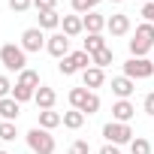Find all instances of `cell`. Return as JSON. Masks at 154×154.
Returning <instances> with one entry per match:
<instances>
[{"mask_svg": "<svg viewBox=\"0 0 154 154\" xmlns=\"http://www.w3.org/2000/svg\"><path fill=\"white\" fill-rule=\"evenodd\" d=\"M24 142H27V148L33 154H54V148H57L51 130H42V127H30L24 133Z\"/></svg>", "mask_w": 154, "mask_h": 154, "instance_id": "cell-1", "label": "cell"}, {"mask_svg": "<svg viewBox=\"0 0 154 154\" xmlns=\"http://www.w3.org/2000/svg\"><path fill=\"white\" fill-rule=\"evenodd\" d=\"M0 63L9 72H21V69H27V51L15 42H6V45H0Z\"/></svg>", "mask_w": 154, "mask_h": 154, "instance_id": "cell-2", "label": "cell"}, {"mask_svg": "<svg viewBox=\"0 0 154 154\" xmlns=\"http://www.w3.org/2000/svg\"><path fill=\"white\" fill-rule=\"evenodd\" d=\"M88 66H94V63H91V54H88L85 48H79V51H69L66 57H60V60H57V69H60V75H75V72H85Z\"/></svg>", "mask_w": 154, "mask_h": 154, "instance_id": "cell-3", "label": "cell"}, {"mask_svg": "<svg viewBox=\"0 0 154 154\" xmlns=\"http://www.w3.org/2000/svg\"><path fill=\"white\" fill-rule=\"evenodd\" d=\"M103 139L109 142V145H130L136 136H133V127L130 124H121V121H109V124H103Z\"/></svg>", "mask_w": 154, "mask_h": 154, "instance_id": "cell-4", "label": "cell"}, {"mask_svg": "<svg viewBox=\"0 0 154 154\" xmlns=\"http://www.w3.org/2000/svg\"><path fill=\"white\" fill-rule=\"evenodd\" d=\"M124 75H127V79H133V82L151 79V75H154L151 57H130V60H124Z\"/></svg>", "mask_w": 154, "mask_h": 154, "instance_id": "cell-5", "label": "cell"}, {"mask_svg": "<svg viewBox=\"0 0 154 154\" xmlns=\"http://www.w3.org/2000/svg\"><path fill=\"white\" fill-rule=\"evenodd\" d=\"M45 39H48L45 30H39V27H27V30L21 33V42H18V45H21L27 54H36V51L45 48Z\"/></svg>", "mask_w": 154, "mask_h": 154, "instance_id": "cell-6", "label": "cell"}, {"mask_svg": "<svg viewBox=\"0 0 154 154\" xmlns=\"http://www.w3.org/2000/svg\"><path fill=\"white\" fill-rule=\"evenodd\" d=\"M45 51H48L51 57H57V60H60V57H66V54H69V36H66V33H60V30H57V33H51V36L45 39Z\"/></svg>", "mask_w": 154, "mask_h": 154, "instance_id": "cell-7", "label": "cell"}, {"mask_svg": "<svg viewBox=\"0 0 154 154\" xmlns=\"http://www.w3.org/2000/svg\"><path fill=\"white\" fill-rule=\"evenodd\" d=\"M106 30H109L112 36H127V33H130V15H127V12H115V15H109Z\"/></svg>", "mask_w": 154, "mask_h": 154, "instance_id": "cell-8", "label": "cell"}, {"mask_svg": "<svg viewBox=\"0 0 154 154\" xmlns=\"http://www.w3.org/2000/svg\"><path fill=\"white\" fill-rule=\"evenodd\" d=\"M82 85H85L88 91L103 88V85H106V69H100V66H88V69L82 72Z\"/></svg>", "mask_w": 154, "mask_h": 154, "instance_id": "cell-9", "label": "cell"}, {"mask_svg": "<svg viewBox=\"0 0 154 154\" xmlns=\"http://www.w3.org/2000/svg\"><path fill=\"white\" fill-rule=\"evenodd\" d=\"M133 91H136V82L133 79H127V75H115V79H112V94L118 100H130Z\"/></svg>", "mask_w": 154, "mask_h": 154, "instance_id": "cell-10", "label": "cell"}, {"mask_svg": "<svg viewBox=\"0 0 154 154\" xmlns=\"http://www.w3.org/2000/svg\"><path fill=\"white\" fill-rule=\"evenodd\" d=\"M136 118V106L130 103V100H118L115 106H112V121H121V124H130Z\"/></svg>", "mask_w": 154, "mask_h": 154, "instance_id": "cell-11", "label": "cell"}, {"mask_svg": "<svg viewBox=\"0 0 154 154\" xmlns=\"http://www.w3.org/2000/svg\"><path fill=\"white\" fill-rule=\"evenodd\" d=\"M60 27H63L60 33H66L69 39L79 36V33H85V21H82V15H75V12H72V15H63V18H60Z\"/></svg>", "mask_w": 154, "mask_h": 154, "instance_id": "cell-12", "label": "cell"}, {"mask_svg": "<svg viewBox=\"0 0 154 154\" xmlns=\"http://www.w3.org/2000/svg\"><path fill=\"white\" fill-rule=\"evenodd\" d=\"M21 115V103L15 97H3L0 100V121H15Z\"/></svg>", "mask_w": 154, "mask_h": 154, "instance_id": "cell-13", "label": "cell"}, {"mask_svg": "<svg viewBox=\"0 0 154 154\" xmlns=\"http://www.w3.org/2000/svg\"><path fill=\"white\" fill-rule=\"evenodd\" d=\"M82 21H85V33H103L106 30V15H100L97 9L94 12H88V15H82Z\"/></svg>", "mask_w": 154, "mask_h": 154, "instance_id": "cell-14", "label": "cell"}, {"mask_svg": "<svg viewBox=\"0 0 154 154\" xmlns=\"http://www.w3.org/2000/svg\"><path fill=\"white\" fill-rule=\"evenodd\" d=\"M33 103H36L39 109H54V103H57V94H54V88H48V85H39V88H36V97H33Z\"/></svg>", "mask_w": 154, "mask_h": 154, "instance_id": "cell-15", "label": "cell"}, {"mask_svg": "<svg viewBox=\"0 0 154 154\" xmlns=\"http://www.w3.org/2000/svg\"><path fill=\"white\" fill-rule=\"evenodd\" d=\"M60 124H63V115H60V112H54V109H39V124H36V127L54 130V127H60Z\"/></svg>", "mask_w": 154, "mask_h": 154, "instance_id": "cell-16", "label": "cell"}, {"mask_svg": "<svg viewBox=\"0 0 154 154\" xmlns=\"http://www.w3.org/2000/svg\"><path fill=\"white\" fill-rule=\"evenodd\" d=\"M60 18L63 15H57V9H48V12H39V30H57L60 27Z\"/></svg>", "mask_w": 154, "mask_h": 154, "instance_id": "cell-17", "label": "cell"}, {"mask_svg": "<svg viewBox=\"0 0 154 154\" xmlns=\"http://www.w3.org/2000/svg\"><path fill=\"white\" fill-rule=\"evenodd\" d=\"M85 112H79V109H69V112H63V127L66 130H82L85 127Z\"/></svg>", "mask_w": 154, "mask_h": 154, "instance_id": "cell-18", "label": "cell"}, {"mask_svg": "<svg viewBox=\"0 0 154 154\" xmlns=\"http://www.w3.org/2000/svg\"><path fill=\"white\" fill-rule=\"evenodd\" d=\"M15 82H18V85H24V88H30V91H36V88L42 85V82H39V72H36V69H30V66L18 72V79H15Z\"/></svg>", "mask_w": 154, "mask_h": 154, "instance_id": "cell-19", "label": "cell"}, {"mask_svg": "<svg viewBox=\"0 0 154 154\" xmlns=\"http://www.w3.org/2000/svg\"><path fill=\"white\" fill-rule=\"evenodd\" d=\"M88 54H97V51H103L106 48V36L103 33H88V39H85V45H82Z\"/></svg>", "mask_w": 154, "mask_h": 154, "instance_id": "cell-20", "label": "cell"}, {"mask_svg": "<svg viewBox=\"0 0 154 154\" xmlns=\"http://www.w3.org/2000/svg\"><path fill=\"white\" fill-rule=\"evenodd\" d=\"M91 63H94V66H100V69H106L109 63H115V51H112V48L106 45L103 51H97V54H91Z\"/></svg>", "mask_w": 154, "mask_h": 154, "instance_id": "cell-21", "label": "cell"}, {"mask_svg": "<svg viewBox=\"0 0 154 154\" xmlns=\"http://www.w3.org/2000/svg\"><path fill=\"white\" fill-rule=\"evenodd\" d=\"M88 94H91V91H88L85 85H82V88H72V91H69V106L82 112V106L88 103Z\"/></svg>", "mask_w": 154, "mask_h": 154, "instance_id": "cell-22", "label": "cell"}, {"mask_svg": "<svg viewBox=\"0 0 154 154\" xmlns=\"http://www.w3.org/2000/svg\"><path fill=\"white\" fill-rule=\"evenodd\" d=\"M136 39H142L145 45H151V48H154V24H148V21L136 24Z\"/></svg>", "mask_w": 154, "mask_h": 154, "instance_id": "cell-23", "label": "cell"}, {"mask_svg": "<svg viewBox=\"0 0 154 154\" xmlns=\"http://www.w3.org/2000/svg\"><path fill=\"white\" fill-rule=\"evenodd\" d=\"M15 136H18L15 121H0V139L3 142H15Z\"/></svg>", "mask_w": 154, "mask_h": 154, "instance_id": "cell-24", "label": "cell"}, {"mask_svg": "<svg viewBox=\"0 0 154 154\" xmlns=\"http://www.w3.org/2000/svg\"><path fill=\"white\" fill-rule=\"evenodd\" d=\"M148 51H151V45H145L142 39H130V57H148Z\"/></svg>", "mask_w": 154, "mask_h": 154, "instance_id": "cell-25", "label": "cell"}, {"mask_svg": "<svg viewBox=\"0 0 154 154\" xmlns=\"http://www.w3.org/2000/svg\"><path fill=\"white\" fill-rule=\"evenodd\" d=\"M100 106H103V103H100V94H97V91H91V94H88V103L82 106V112H85V115H97V112H100Z\"/></svg>", "mask_w": 154, "mask_h": 154, "instance_id": "cell-26", "label": "cell"}, {"mask_svg": "<svg viewBox=\"0 0 154 154\" xmlns=\"http://www.w3.org/2000/svg\"><path fill=\"white\" fill-rule=\"evenodd\" d=\"M130 154H151V142H148L145 136H136V139L130 142Z\"/></svg>", "mask_w": 154, "mask_h": 154, "instance_id": "cell-27", "label": "cell"}, {"mask_svg": "<svg viewBox=\"0 0 154 154\" xmlns=\"http://www.w3.org/2000/svg\"><path fill=\"white\" fill-rule=\"evenodd\" d=\"M12 97H15L18 103H27V100H33V97H36V91H30V88H24V85H18V82H15V88H12Z\"/></svg>", "mask_w": 154, "mask_h": 154, "instance_id": "cell-28", "label": "cell"}, {"mask_svg": "<svg viewBox=\"0 0 154 154\" xmlns=\"http://www.w3.org/2000/svg\"><path fill=\"white\" fill-rule=\"evenodd\" d=\"M69 3H72V12H75V15H88V12L97 9L91 0H69Z\"/></svg>", "mask_w": 154, "mask_h": 154, "instance_id": "cell-29", "label": "cell"}, {"mask_svg": "<svg viewBox=\"0 0 154 154\" xmlns=\"http://www.w3.org/2000/svg\"><path fill=\"white\" fill-rule=\"evenodd\" d=\"M66 154H91V145H88V139H75L72 145H69V151Z\"/></svg>", "mask_w": 154, "mask_h": 154, "instance_id": "cell-30", "label": "cell"}, {"mask_svg": "<svg viewBox=\"0 0 154 154\" xmlns=\"http://www.w3.org/2000/svg\"><path fill=\"white\" fill-rule=\"evenodd\" d=\"M6 3H9L12 12H27V9L33 6V0H6Z\"/></svg>", "mask_w": 154, "mask_h": 154, "instance_id": "cell-31", "label": "cell"}, {"mask_svg": "<svg viewBox=\"0 0 154 154\" xmlns=\"http://www.w3.org/2000/svg\"><path fill=\"white\" fill-rule=\"evenodd\" d=\"M12 82H9V75H0V100H3V97H12Z\"/></svg>", "mask_w": 154, "mask_h": 154, "instance_id": "cell-32", "label": "cell"}, {"mask_svg": "<svg viewBox=\"0 0 154 154\" xmlns=\"http://www.w3.org/2000/svg\"><path fill=\"white\" fill-rule=\"evenodd\" d=\"M148 24H154V3H151V0H148V3H142V12H139Z\"/></svg>", "mask_w": 154, "mask_h": 154, "instance_id": "cell-33", "label": "cell"}, {"mask_svg": "<svg viewBox=\"0 0 154 154\" xmlns=\"http://www.w3.org/2000/svg\"><path fill=\"white\" fill-rule=\"evenodd\" d=\"M142 109H145V115H151V118H154V91H148V94H145Z\"/></svg>", "mask_w": 154, "mask_h": 154, "instance_id": "cell-34", "label": "cell"}, {"mask_svg": "<svg viewBox=\"0 0 154 154\" xmlns=\"http://www.w3.org/2000/svg\"><path fill=\"white\" fill-rule=\"evenodd\" d=\"M33 6H36V12H48L57 6V0H33Z\"/></svg>", "mask_w": 154, "mask_h": 154, "instance_id": "cell-35", "label": "cell"}, {"mask_svg": "<svg viewBox=\"0 0 154 154\" xmlns=\"http://www.w3.org/2000/svg\"><path fill=\"white\" fill-rule=\"evenodd\" d=\"M100 154H121V148H118V145H109V142H106V145L100 148Z\"/></svg>", "mask_w": 154, "mask_h": 154, "instance_id": "cell-36", "label": "cell"}, {"mask_svg": "<svg viewBox=\"0 0 154 154\" xmlns=\"http://www.w3.org/2000/svg\"><path fill=\"white\" fill-rule=\"evenodd\" d=\"M91 3H94V6H97V3H103V0H91Z\"/></svg>", "mask_w": 154, "mask_h": 154, "instance_id": "cell-37", "label": "cell"}, {"mask_svg": "<svg viewBox=\"0 0 154 154\" xmlns=\"http://www.w3.org/2000/svg\"><path fill=\"white\" fill-rule=\"evenodd\" d=\"M0 154H9V151H3V148H0Z\"/></svg>", "mask_w": 154, "mask_h": 154, "instance_id": "cell-38", "label": "cell"}, {"mask_svg": "<svg viewBox=\"0 0 154 154\" xmlns=\"http://www.w3.org/2000/svg\"><path fill=\"white\" fill-rule=\"evenodd\" d=\"M112 3H121V0H112Z\"/></svg>", "mask_w": 154, "mask_h": 154, "instance_id": "cell-39", "label": "cell"}, {"mask_svg": "<svg viewBox=\"0 0 154 154\" xmlns=\"http://www.w3.org/2000/svg\"><path fill=\"white\" fill-rule=\"evenodd\" d=\"M151 63H154V54H151Z\"/></svg>", "mask_w": 154, "mask_h": 154, "instance_id": "cell-40", "label": "cell"}, {"mask_svg": "<svg viewBox=\"0 0 154 154\" xmlns=\"http://www.w3.org/2000/svg\"><path fill=\"white\" fill-rule=\"evenodd\" d=\"M151 3H154V0H151Z\"/></svg>", "mask_w": 154, "mask_h": 154, "instance_id": "cell-41", "label": "cell"}]
</instances>
